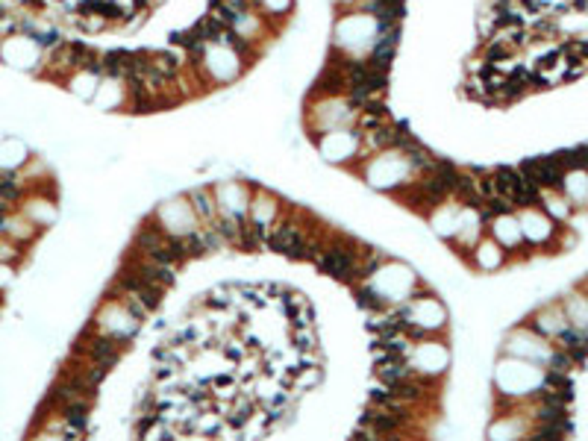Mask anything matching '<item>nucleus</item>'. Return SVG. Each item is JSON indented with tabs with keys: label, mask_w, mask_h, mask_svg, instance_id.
<instances>
[{
	"label": "nucleus",
	"mask_w": 588,
	"mask_h": 441,
	"mask_svg": "<svg viewBox=\"0 0 588 441\" xmlns=\"http://www.w3.org/2000/svg\"><path fill=\"white\" fill-rule=\"evenodd\" d=\"M0 59L9 62V65H15V68L30 71V68L41 65V59H45V48L38 45L36 36L18 30V33L0 38Z\"/></svg>",
	"instance_id": "f257e3e1"
},
{
	"label": "nucleus",
	"mask_w": 588,
	"mask_h": 441,
	"mask_svg": "<svg viewBox=\"0 0 588 441\" xmlns=\"http://www.w3.org/2000/svg\"><path fill=\"white\" fill-rule=\"evenodd\" d=\"M318 268H321L324 274H329V277L350 282L356 274H359V259H356V253H353V250H344V247H327V250L318 256Z\"/></svg>",
	"instance_id": "f03ea898"
},
{
	"label": "nucleus",
	"mask_w": 588,
	"mask_h": 441,
	"mask_svg": "<svg viewBox=\"0 0 588 441\" xmlns=\"http://www.w3.org/2000/svg\"><path fill=\"white\" fill-rule=\"evenodd\" d=\"M127 347V338H89V341H80L77 345V353H83L89 362H97V365H106L112 368L115 362L121 359V353Z\"/></svg>",
	"instance_id": "7ed1b4c3"
},
{
	"label": "nucleus",
	"mask_w": 588,
	"mask_h": 441,
	"mask_svg": "<svg viewBox=\"0 0 588 441\" xmlns=\"http://www.w3.org/2000/svg\"><path fill=\"white\" fill-rule=\"evenodd\" d=\"M521 171L533 186H544V189L562 186V165L556 159H529V162H524Z\"/></svg>",
	"instance_id": "20e7f679"
},
{
	"label": "nucleus",
	"mask_w": 588,
	"mask_h": 441,
	"mask_svg": "<svg viewBox=\"0 0 588 441\" xmlns=\"http://www.w3.org/2000/svg\"><path fill=\"white\" fill-rule=\"evenodd\" d=\"M192 201H194V212H197L200 218H206V221H212V218H215L212 197H209L206 191H194V194H192Z\"/></svg>",
	"instance_id": "39448f33"
},
{
	"label": "nucleus",
	"mask_w": 588,
	"mask_h": 441,
	"mask_svg": "<svg viewBox=\"0 0 588 441\" xmlns=\"http://www.w3.org/2000/svg\"><path fill=\"white\" fill-rule=\"evenodd\" d=\"M271 18H282V15H289V9H292V3L294 0H256Z\"/></svg>",
	"instance_id": "423d86ee"
},
{
	"label": "nucleus",
	"mask_w": 588,
	"mask_h": 441,
	"mask_svg": "<svg viewBox=\"0 0 588 441\" xmlns=\"http://www.w3.org/2000/svg\"><path fill=\"white\" fill-rule=\"evenodd\" d=\"M359 303H362L365 309H371V312H380V309H382V301H380L374 291H362V294H359Z\"/></svg>",
	"instance_id": "0eeeda50"
}]
</instances>
